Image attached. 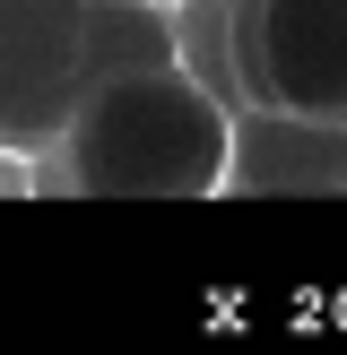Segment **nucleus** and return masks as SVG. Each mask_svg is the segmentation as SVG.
Here are the masks:
<instances>
[{"label": "nucleus", "mask_w": 347, "mask_h": 355, "mask_svg": "<svg viewBox=\"0 0 347 355\" xmlns=\"http://www.w3.org/2000/svg\"><path fill=\"white\" fill-rule=\"evenodd\" d=\"M226 191H347V121H312V113H287V104H243Z\"/></svg>", "instance_id": "nucleus-3"}, {"label": "nucleus", "mask_w": 347, "mask_h": 355, "mask_svg": "<svg viewBox=\"0 0 347 355\" xmlns=\"http://www.w3.org/2000/svg\"><path fill=\"white\" fill-rule=\"evenodd\" d=\"M269 104L347 121V0H269Z\"/></svg>", "instance_id": "nucleus-4"}, {"label": "nucleus", "mask_w": 347, "mask_h": 355, "mask_svg": "<svg viewBox=\"0 0 347 355\" xmlns=\"http://www.w3.org/2000/svg\"><path fill=\"white\" fill-rule=\"evenodd\" d=\"M174 61H183L174 9H156V0H96L87 9V61H78L87 87L130 78V69H174Z\"/></svg>", "instance_id": "nucleus-5"}, {"label": "nucleus", "mask_w": 347, "mask_h": 355, "mask_svg": "<svg viewBox=\"0 0 347 355\" xmlns=\"http://www.w3.org/2000/svg\"><path fill=\"white\" fill-rule=\"evenodd\" d=\"M61 182L87 200H217L235 165V104L183 61L130 69L78 96L61 130Z\"/></svg>", "instance_id": "nucleus-1"}, {"label": "nucleus", "mask_w": 347, "mask_h": 355, "mask_svg": "<svg viewBox=\"0 0 347 355\" xmlns=\"http://www.w3.org/2000/svg\"><path fill=\"white\" fill-rule=\"evenodd\" d=\"M156 9H183V0H156Z\"/></svg>", "instance_id": "nucleus-6"}, {"label": "nucleus", "mask_w": 347, "mask_h": 355, "mask_svg": "<svg viewBox=\"0 0 347 355\" xmlns=\"http://www.w3.org/2000/svg\"><path fill=\"white\" fill-rule=\"evenodd\" d=\"M87 9L96 0H0V148L52 156L87 78Z\"/></svg>", "instance_id": "nucleus-2"}]
</instances>
